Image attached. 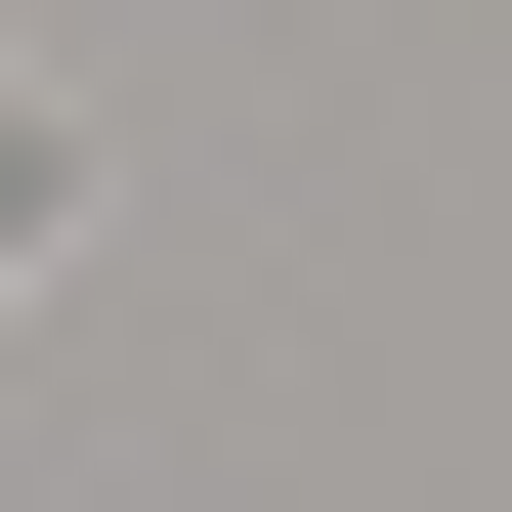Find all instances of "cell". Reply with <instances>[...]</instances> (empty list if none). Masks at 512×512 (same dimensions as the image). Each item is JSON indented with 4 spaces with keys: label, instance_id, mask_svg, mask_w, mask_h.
Wrapping results in <instances>:
<instances>
[{
    "label": "cell",
    "instance_id": "6da1fadb",
    "mask_svg": "<svg viewBox=\"0 0 512 512\" xmlns=\"http://www.w3.org/2000/svg\"><path fill=\"white\" fill-rule=\"evenodd\" d=\"M0 256H43V171H0Z\"/></svg>",
    "mask_w": 512,
    "mask_h": 512
}]
</instances>
